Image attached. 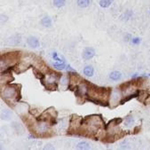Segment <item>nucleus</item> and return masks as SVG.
<instances>
[{
	"instance_id": "39448f33",
	"label": "nucleus",
	"mask_w": 150,
	"mask_h": 150,
	"mask_svg": "<svg viewBox=\"0 0 150 150\" xmlns=\"http://www.w3.org/2000/svg\"><path fill=\"white\" fill-rule=\"evenodd\" d=\"M124 121V119L121 118V117H116V118H114L112 120H110V121L105 125V131L110 129V128H115L116 126H118L120 124H122Z\"/></svg>"
},
{
	"instance_id": "1a4fd4ad",
	"label": "nucleus",
	"mask_w": 150,
	"mask_h": 150,
	"mask_svg": "<svg viewBox=\"0 0 150 150\" xmlns=\"http://www.w3.org/2000/svg\"><path fill=\"white\" fill-rule=\"evenodd\" d=\"M139 91H137V92L134 93H132V94H129V95L124 97L121 100H120L119 104H120V105H124V104H125L126 102L130 101L131 100H132V99H134V98H137V97L139 96Z\"/></svg>"
},
{
	"instance_id": "6e6552de",
	"label": "nucleus",
	"mask_w": 150,
	"mask_h": 150,
	"mask_svg": "<svg viewBox=\"0 0 150 150\" xmlns=\"http://www.w3.org/2000/svg\"><path fill=\"white\" fill-rule=\"evenodd\" d=\"M27 43L29 46L32 47V48H38L40 45L39 40L35 37H29L27 40Z\"/></svg>"
},
{
	"instance_id": "7ed1b4c3",
	"label": "nucleus",
	"mask_w": 150,
	"mask_h": 150,
	"mask_svg": "<svg viewBox=\"0 0 150 150\" xmlns=\"http://www.w3.org/2000/svg\"><path fill=\"white\" fill-rule=\"evenodd\" d=\"M20 52H6L1 55V63L5 62V65L6 66H14L16 65V62L20 61Z\"/></svg>"
},
{
	"instance_id": "f3484780",
	"label": "nucleus",
	"mask_w": 150,
	"mask_h": 150,
	"mask_svg": "<svg viewBox=\"0 0 150 150\" xmlns=\"http://www.w3.org/2000/svg\"><path fill=\"white\" fill-rule=\"evenodd\" d=\"M90 4V0H77V5L79 7H87Z\"/></svg>"
},
{
	"instance_id": "393cba45",
	"label": "nucleus",
	"mask_w": 150,
	"mask_h": 150,
	"mask_svg": "<svg viewBox=\"0 0 150 150\" xmlns=\"http://www.w3.org/2000/svg\"><path fill=\"white\" fill-rule=\"evenodd\" d=\"M149 76H150V74H149Z\"/></svg>"
},
{
	"instance_id": "a211bd4d",
	"label": "nucleus",
	"mask_w": 150,
	"mask_h": 150,
	"mask_svg": "<svg viewBox=\"0 0 150 150\" xmlns=\"http://www.w3.org/2000/svg\"><path fill=\"white\" fill-rule=\"evenodd\" d=\"M133 123H134V118L132 116V115H128L126 118H125V125H126V126H131V125H133Z\"/></svg>"
},
{
	"instance_id": "2eb2a0df",
	"label": "nucleus",
	"mask_w": 150,
	"mask_h": 150,
	"mask_svg": "<svg viewBox=\"0 0 150 150\" xmlns=\"http://www.w3.org/2000/svg\"><path fill=\"white\" fill-rule=\"evenodd\" d=\"M113 3V0H100V6L103 8H107L111 6Z\"/></svg>"
},
{
	"instance_id": "ddd939ff",
	"label": "nucleus",
	"mask_w": 150,
	"mask_h": 150,
	"mask_svg": "<svg viewBox=\"0 0 150 150\" xmlns=\"http://www.w3.org/2000/svg\"><path fill=\"white\" fill-rule=\"evenodd\" d=\"M41 24L45 28H50L52 26V20H51V18L50 17H47V16L44 17L41 20Z\"/></svg>"
},
{
	"instance_id": "4be33fe9",
	"label": "nucleus",
	"mask_w": 150,
	"mask_h": 150,
	"mask_svg": "<svg viewBox=\"0 0 150 150\" xmlns=\"http://www.w3.org/2000/svg\"><path fill=\"white\" fill-rule=\"evenodd\" d=\"M52 58L55 59V61H57V62H64L63 61H62V59L58 57V53H57V52H55L52 53Z\"/></svg>"
},
{
	"instance_id": "f8f14e48",
	"label": "nucleus",
	"mask_w": 150,
	"mask_h": 150,
	"mask_svg": "<svg viewBox=\"0 0 150 150\" xmlns=\"http://www.w3.org/2000/svg\"><path fill=\"white\" fill-rule=\"evenodd\" d=\"M83 74L86 76H93L94 74V69L92 66H86L83 69Z\"/></svg>"
},
{
	"instance_id": "423d86ee",
	"label": "nucleus",
	"mask_w": 150,
	"mask_h": 150,
	"mask_svg": "<svg viewBox=\"0 0 150 150\" xmlns=\"http://www.w3.org/2000/svg\"><path fill=\"white\" fill-rule=\"evenodd\" d=\"M138 100L142 102L144 105H149L150 104V95L145 92V91H139V96L137 97Z\"/></svg>"
},
{
	"instance_id": "9b49d317",
	"label": "nucleus",
	"mask_w": 150,
	"mask_h": 150,
	"mask_svg": "<svg viewBox=\"0 0 150 150\" xmlns=\"http://www.w3.org/2000/svg\"><path fill=\"white\" fill-rule=\"evenodd\" d=\"M109 77L114 81H118V80H120L122 78V73L119 72V71H113V72L110 73Z\"/></svg>"
},
{
	"instance_id": "5701e85b",
	"label": "nucleus",
	"mask_w": 150,
	"mask_h": 150,
	"mask_svg": "<svg viewBox=\"0 0 150 150\" xmlns=\"http://www.w3.org/2000/svg\"><path fill=\"white\" fill-rule=\"evenodd\" d=\"M139 131H140V126H136L135 128H134V130H133V134H137V133H139Z\"/></svg>"
},
{
	"instance_id": "b1692460",
	"label": "nucleus",
	"mask_w": 150,
	"mask_h": 150,
	"mask_svg": "<svg viewBox=\"0 0 150 150\" xmlns=\"http://www.w3.org/2000/svg\"><path fill=\"white\" fill-rule=\"evenodd\" d=\"M51 146L52 145L48 144V145H46V146L44 147V149H54V146Z\"/></svg>"
},
{
	"instance_id": "f257e3e1",
	"label": "nucleus",
	"mask_w": 150,
	"mask_h": 150,
	"mask_svg": "<svg viewBox=\"0 0 150 150\" xmlns=\"http://www.w3.org/2000/svg\"><path fill=\"white\" fill-rule=\"evenodd\" d=\"M87 95L86 100L102 107L109 106V98L112 93L111 88L98 87L97 85L86 81Z\"/></svg>"
},
{
	"instance_id": "0eeeda50",
	"label": "nucleus",
	"mask_w": 150,
	"mask_h": 150,
	"mask_svg": "<svg viewBox=\"0 0 150 150\" xmlns=\"http://www.w3.org/2000/svg\"><path fill=\"white\" fill-rule=\"evenodd\" d=\"M95 56V51L93 48L91 47H86L83 52V58L84 59H90Z\"/></svg>"
},
{
	"instance_id": "4468645a",
	"label": "nucleus",
	"mask_w": 150,
	"mask_h": 150,
	"mask_svg": "<svg viewBox=\"0 0 150 150\" xmlns=\"http://www.w3.org/2000/svg\"><path fill=\"white\" fill-rule=\"evenodd\" d=\"M76 148L85 150V149H90V148H91V146H90V144L88 142H86V141H81V142H79L76 145Z\"/></svg>"
},
{
	"instance_id": "f03ea898",
	"label": "nucleus",
	"mask_w": 150,
	"mask_h": 150,
	"mask_svg": "<svg viewBox=\"0 0 150 150\" xmlns=\"http://www.w3.org/2000/svg\"><path fill=\"white\" fill-rule=\"evenodd\" d=\"M19 84H6L5 87L2 86L1 97L2 99L11 107L19 102L21 99V89H19Z\"/></svg>"
},
{
	"instance_id": "aec40b11",
	"label": "nucleus",
	"mask_w": 150,
	"mask_h": 150,
	"mask_svg": "<svg viewBox=\"0 0 150 150\" xmlns=\"http://www.w3.org/2000/svg\"><path fill=\"white\" fill-rule=\"evenodd\" d=\"M53 67L57 69H64L66 65L65 62H59V63H53Z\"/></svg>"
},
{
	"instance_id": "6ab92c4d",
	"label": "nucleus",
	"mask_w": 150,
	"mask_h": 150,
	"mask_svg": "<svg viewBox=\"0 0 150 150\" xmlns=\"http://www.w3.org/2000/svg\"><path fill=\"white\" fill-rule=\"evenodd\" d=\"M132 12L131 10H127V11L124 13V15L122 16V18H123L125 21H128L129 19L132 18Z\"/></svg>"
},
{
	"instance_id": "20e7f679",
	"label": "nucleus",
	"mask_w": 150,
	"mask_h": 150,
	"mask_svg": "<svg viewBox=\"0 0 150 150\" xmlns=\"http://www.w3.org/2000/svg\"><path fill=\"white\" fill-rule=\"evenodd\" d=\"M68 77H69V83H71V84H78L79 82L83 81V78H82L77 73H76V72L73 71V70L69 72Z\"/></svg>"
},
{
	"instance_id": "dca6fc26",
	"label": "nucleus",
	"mask_w": 150,
	"mask_h": 150,
	"mask_svg": "<svg viewBox=\"0 0 150 150\" xmlns=\"http://www.w3.org/2000/svg\"><path fill=\"white\" fill-rule=\"evenodd\" d=\"M65 4H66V0H53V5L58 8L64 6Z\"/></svg>"
},
{
	"instance_id": "9d476101",
	"label": "nucleus",
	"mask_w": 150,
	"mask_h": 150,
	"mask_svg": "<svg viewBox=\"0 0 150 150\" xmlns=\"http://www.w3.org/2000/svg\"><path fill=\"white\" fill-rule=\"evenodd\" d=\"M132 81H129V82H125L122 84H120L119 85V89H120V91H121L122 93H125L126 91H128V90L132 86Z\"/></svg>"
},
{
	"instance_id": "412c9836",
	"label": "nucleus",
	"mask_w": 150,
	"mask_h": 150,
	"mask_svg": "<svg viewBox=\"0 0 150 150\" xmlns=\"http://www.w3.org/2000/svg\"><path fill=\"white\" fill-rule=\"evenodd\" d=\"M140 42H141V38H134L132 39V43L133 45H139V44H140Z\"/></svg>"
}]
</instances>
